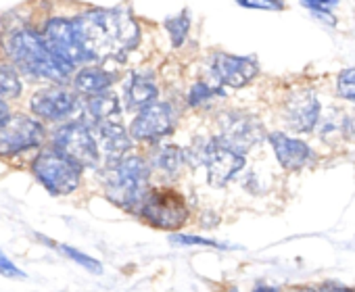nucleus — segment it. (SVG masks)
<instances>
[{
    "mask_svg": "<svg viewBox=\"0 0 355 292\" xmlns=\"http://www.w3.org/2000/svg\"><path fill=\"white\" fill-rule=\"evenodd\" d=\"M88 65L121 63L140 46L142 30L130 7H94L71 19Z\"/></svg>",
    "mask_w": 355,
    "mask_h": 292,
    "instance_id": "1",
    "label": "nucleus"
},
{
    "mask_svg": "<svg viewBox=\"0 0 355 292\" xmlns=\"http://www.w3.org/2000/svg\"><path fill=\"white\" fill-rule=\"evenodd\" d=\"M3 48L17 73H24L32 80L53 82L55 86H61L69 80V75L59 67V63L44 46L40 32L30 26L13 30L5 38Z\"/></svg>",
    "mask_w": 355,
    "mask_h": 292,
    "instance_id": "2",
    "label": "nucleus"
},
{
    "mask_svg": "<svg viewBox=\"0 0 355 292\" xmlns=\"http://www.w3.org/2000/svg\"><path fill=\"white\" fill-rule=\"evenodd\" d=\"M150 165L142 155H128L121 161L107 165L101 174V184L107 201L128 213L138 211L140 203L148 194L150 186Z\"/></svg>",
    "mask_w": 355,
    "mask_h": 292,
    "instance_id": "3",
    "label": "nucleus"
},
{
    "mask_svg": "<svg viewBox=\"0 0 355 292\" xmlns=\"http://www.w3.org/2000/svg\"><path fill=\"white\" fill-rule=\"evenodd\" d=\"M187 165L207 170V184L211 188H226L247 165V157L222 146L216 136H197L184 149Z\"/></svg>",
    "mask_w": 355,
    "mask_h": 292,
    "instance_id": "4",
    "label": "nucleus"
},
{
    "mask_svg": "<svg viewBox=\"0 0 355 292\" xmlns=\"http://www.w3.org/2000/svg\"><path fill=\"white\" fill-rule=\"evenodd\" d=\"M51 149H55L59 155L69 159L73 165L84 170H98L101 165V151L94 136V129L86 119H71L63 125H59L53 131Z\"/></svg>",
    "mask_w": 355,
    "mask_h": 292,
    "instance_id": "5",
    "label": "nucleus"
},
{
    "mask_svg": "<svg viewBox=\"0 0 355 292\" xmlns=\"http://www.w3.org/2000/svg\"><path fill=\"white\" fill-rule=\"evenodd\" d=\"M187 203L189 201L184 194H180L169 186L150 188L148 194L144 197V201L140 203L136 217H140L142 221H146L148 226H153L157 230H165V232L173 234L191 217V209Z\"/></svg>",
    "mask_w": 355,
    "mask_h": 292,
    "instance_id": "6",
    "label": "nucleus"
},
{
    "mask_svg": "<svg viewBox=\"0 0 355 292\" xmlns=\"http://www.w3.org/2000/svg\"><path fill=\"white\" fill-rule=\"evenodd\" d=\"M32 174L53 197H69L82 186L84 172L55 149H40L32 159Z\"/></svg>",
    "mask_w": 355,
    "mask_h": 292,
    "instance_id": "7",
    "label": "nucleus"
},
{
    "mask_svg": "<svg viewBox=\"0 0 355 292\" xmlns=\"http://www.w3.org/2000/svg\"><path fill=\"white\" fill-rule=\"evenodd\" d=\"M268 138L263 121L247 111H224L218 117V134L216 140L230 149L236 155L247 157L249 151H253L257 144H261Z\"/></svg>",
    "mask_w": 355,
    "mask_h": 292,
    "instance_id": "8",
    "label": "nucleus"
},
{
    "mask_svg": "<svg viewBox=\"0 0 355 292\" xmlns=\"http://www.w3.org/2000/svg\"><path fill=\"white\" fill-rule=\"evenodd\" d=\"M49 131L42 121L28 113H11L0 121V157L13 159L32 151H40Z\"/></svg>",
    "mask_w": 355,
    "mask_h": 292,
    "instance_id": "9",
    "label": "nucleus"
},
{
    "mask_svg": "<svg viewBox=\"0 0 355 292\" xmlns=\"http://www.w3.org/2000/svg\"><path fill=\"white\" fill-rule=\"evenodd\" d=\"M40 38H42L44 46L49 48V53L53 55V59L59 63V67L67 75H71L76 69L88 65V57L78 40L71 19H67V17L46 19L40 30Z\"/></svg>",
    "mask_w": 355,
    "mask_h": 292,
    "instance_id": "10",
    "label": "nucleus"
},
{
    "mask_svg": "<svg viewBox=\"0 0 355 292\" xmlns=\"http://www.w3.org/2000/svg\"><path fill=\"white\" fill-rule=\"evenodd\" d=\"M180 113L175 111L173 102L169 100H157L144 109H140L134 119L130 121L128 134L132 142H146V144H161L165 138H169L178 125Z\"/></svg>",
    "mask_w": 355,
    "mask_h": 292,
    "instance_id": "11",
    "label": "nucleus"
},
{
    "mask_svg": "<svg viewBox=\"0 0 355 292\" xmlns=\"http://www.w3.org/2000/svg\"><path fill=\"white\" fill-rule=\"evenodd\" d=\"M30 111L32 117H36L42 123H67L82 111V102L73 90L63 86H49L32 94Z\"/></svg>",
    "mask_w": 355,
    "mask_h": 292,
    "instance_id": "12",
    "label": "nucleus"
},
{
    "mask_svg": "<svg viewBox=\"0 0 355 292\" xmlns=\"http://www.w3.org/2000/svg\"><path fill=\"white\" fill-rule=\"evenodd\" d=\"M209 75L220 88H245L259 73V61L253 55L214 53L207 63Z\"/></svg>",
    "mask_w": 355,
    "mask_h": 292,
    "instance_id": "13",
    "label": "nucleus"
},
{
    "mask_svg": "<svg viewBox=\"0 0 355 292\" xmlns=\"http://www.w3.org/2000/svg\"><path fill=\"white\" fill-rule=\"evenodd\" d=\"M322 107L311 88H295L282 104L284 123L299 134H309L315 129Z\"/></svg>",
    "mask_w": 355,
    "mask_h": 292,
    "instance_id": "14",
    "label": "nucleus"
},
{
    "mask_svg": "<svg viewBox=\"0 0 355 292\" xmlns=\"http://www.w3.org/2000/svg\"><path fill=\"white\" fill-rule=\"evenodd\" d=\"M268 142L272 144L276 161L286 172H301L315 163L313 149L301 138H293L284 131H272L268 134Z\"/></svg>",
    "mask_w": 355,
    "mask_h": 292,
    "instance_id": "15",
    "label": "nucleus"
},
{
    "mask_svg": "<svg viewBox=\"0 0 355 292\" xmlns=\"http://www.w3.org/2000/svg\"><path fill=\"white\" fill-rule=\"evenodd\" d=\"M92 127L98 134L96 142H98L101 159H105V167L121 161L123 157H128V153L132 151L134 142H132L125 125L121 123V119L103 121V123H96Z\"/></svg>",
    "mask_w": 355,
    "mask_h": 292,
    "instance_id": "16",
    "label": "nucleus"
},
{
    "mask_svg": "<svg viewBox=\"0 0 355 292\" xmlns=\"http://www.w3.org/2000/svg\"><path fill=\"white\" fill-rule=\"evenodd\" d=\"M159 100V84L150 69H134L123 82V102L130 111H140Z\"/></svg>",
    "mask_w": 355,
    "mask_h": 292,
    "instance_id": "17",
    "label": "nucleus"
},
{
    "mask_svg": "<svg viewBox=\"0 0 355 292\" xmlns=\"http://www.w3.org/2000/svg\"><path fill=\"white\" fill-rule=\"evenodd\" d=\"M119 80V71L115 67H107V65H84L80 67L73 77H71V86L76 94H84V96H98L109 92L115 82Z\"/></svg>",
    "mask_w": 355,
    "mask_h": 292,
    "instance_id": "18",
    "label": "nucleus"
},
{
    "mask_svg": "<svg viewBox=\"0 0 355 292\" xmlns=\"http://www.w3.org/2000/svg\"><path fill=\"white\" fill-rule=\"evenodd\" d=\"M146 159H148L150 172L163 176L165 180L180 178L187 167L184 149H180V146H175V144H167V142L153 146V151Z\"/></svg>",
    "mask_w": 355,
    "mask_h": 292,
    "instance_id": "19",
    "label": "nucleus"
},
{
    "mask_svg": "<svg viewBox=\"0 0 355 292\" xmlns=\"http://www.w3.org/2000/svg\"><path fill=\"white\" fill-rule=\"evenodd\" d=\"M82 111L88 115V119L92 121V125L103 123V121H111V119H121V104H119V96L113 92H105L98 96H90L84 104Z\"/></svg>",
    "mask_w": 355,
    "mask_h": 292,
    "instance_id": "20",
    "label": "nucleus"
},
{
    "mask_svg": "<svg viewBox=\"0 0 355 292\" xmlns=\"http://www.w3.org/2000/svg\"><path fill=\"white\" fill-rule=\"evenodd\" d=\"M191 26H193V19H191V11L189 9H182L178 15H171V17L163 19V28H165L169 44L173 48H180V46L187 44L189 34H191Z\"/></svg>",
    "mask_w": 355,
    "mask_h": 292,
    "instance_id": "21",
    "label": "nucleus"
},
{
    "mask_svg": "<svg viewBox=\"0 0 355 292\" xmlns=\"http://www.w3.org/2000/svg\"><path fill=\"white\" fill-rule=\"evenodd\" d=\"M345 127H347V113L338 107H330L326 113H320V119L313 131H318L324 140L345 138Z\"/></svg>",
    "mask_w": 355,
    "mask_h": 292,
    "instance_id": "22",
    "label": "nucleus"
},
{
    "mask_svg": "<svg viewBox=\"0 0 355 292\" xmlns=\"http://www.w3.org/2000/svg\"><path fill=\"white\" fill-rule=\"evenodd\" d=\"M226 90L216 86V84H207V82H195L189 92H187V107L191 109H203L209 102H214L216 98H224Z\"/></svg>",
    "mask_w": 355,
    "mask_h": 292,
    "instance_id": "23",
    "label": "nucleus"
},
{
    "mask_svg": "<svg viewBox=\"0 0 355 292\" xmlns=\"http://www.w3.org/2000/svg\"><path fill=\"white\" fill-rule=\"evenodd\" d=\"M24 92V82L11 65H0V100L7 102L19 98Z\"/></svg>",
    "mask_w": 355,
    "mask_h": 292,
    "instance_id": "24",
    "label": "nucleus"
},
{
    "mask_svg": "<svg viewBox=\"0 0 355 292\" xmlns=\"http://www.w3.org/2000/svg\"><path fill=\"white\" fill-rule=\"evenodd\" d=\"M169 242H171V244H178V246H207V248H218V250H232V248H234L232 244L220 242V240L209 238V236L182 234V232H173V234L169 236Z\"/></svg>",
    "mask_w": 355,
    "mask_h": 292,
    "instance_id": "25",
    "label": "nucleus"
},
{
    "mask_svg": "<svg viewBox=\"0 0 355 292\" xmlns=\"http://www.w3.org/2000/svg\"><path fill=\"white\" fill-rule=\"evenodd\" d=\"M55 248H59L63 257L71 259V261H73L76 265H80L82 269H86V271H90V273H96V275L103 273V263H101L98 259L90 257L88 253H84V250H80V248H76V246H69V244H55Z\"/></svg>",
    "mask_w": 355,
    "mask_h": 292,
    "instance_id": "26",
    "label": "nucleus"
},
{
    "mask_svg": "<svg viewBox=\"0 0 355 292\" xmlns=\"http://www.w3.org/2000/svg\"><path fill=\"white\" fill-rule=\"evenodd\" d=\"M307 11H311V15H315L320 21L334 26V9H336V0H303L301 3Z\"/></svg>",
    "mask_w": 355,
    "mask_h": 292,
    "instance_id": "27",
    "label": "nucleus"
},
{
    "mask_svg": "<svg viewBox=\"0 0 355 292\" xmlns=\"http://www.w3.org/2000/svg\"><path fill=\"white\" fill-rule=\"evenodd\" d=\"M336 90H338V96H343L349 102H355V67L340 71L336 80Z\"/></svg>",
    "mask_w": 355,
    "mask_h": 292,
    "instance_id": "28",
    "label": "nucleus"
},
{
    "mask_svg": "<svg viewBox=\"0 0 355 292\" xmlns=\"http://www.w3.org/2000/svg\"><path fill=\"white\" fill-rule=\"evenodd\" d=\"M239 7L253 11H282L284 3L280 0H239Z\"/></svg>",
    "mask_w": 355,
    "mask_h": 292,
    "instance_id": "29",
    "label": "nucleus"
},
{
    "mask_svg": "<svg viewBox=\"0 0 355 292\" xmlns=\"http://www.w3.org/2000/svg\"><path fill=\"white\" fill-rule=\"evenodd\" d=\"M0 275H5V277H13V280H17V277H26V271L24 269H19L3 250H0Z\"/></svg>",
    "mask_w": 355,
    "mask_h": 292,
    "instance_id": "30",
    "label": "nucleus"
},
{
    "mask_svg": "<svg viewBox=\"0 0 355 292\" xmlns=\"http://www.w3.org/2000/svg\"><path fill=\"white\" fill-rule=\"evenodd\" d=\"M318 292H353L349 286H343V284H332V282H326L318 288Z\"/></svg>",
    "mask_w": 355,
    "mask_h": 292,
    "instance_id": "31",
    "label": "nucleus"
},
{
    "mask_svg": "<svg viewBox=\"0 0 355 292\" xmlns=\"http://www.w3.org/2000/svg\"><path fill=\"white\" fill-rule=\"evenodd\" d=\"M345 138H351L355 142V111L347 113V127H345Z\"/></svg>",
    "mask_w": 355,
    "mask_h": 292,
    "instance_id": "32",
    "label": "nucleus"
},
{
    "mask_svg": "<svg viewBox=\"0 0 355 292\" xmlns=\"http://www.w3.org/2000/svg\"><path fill=\"white\" fill-rule=\"evenodd\" d=\"M251 292H280L276 286H268V284H257Z\"/></svg>",
    "mask_w": 355,
    "mask_h": 292,
    "instance_id": "33",
    "label": "nucleus"
},
{
    "mask_svg": "<svg viewBox=\"0 0 355 292\" xmlns=\"http://www.w3.org/2000/svg\"><path fill=\"white\" fill-rule=\"evenodd\" d=\"M7 115H11V111H9V104L7 102H3V100H0V121H3Z\"/></svg>",
    "mask_w": 355,
    "mask_h": 292,
    "instance_id": "34",
    "label": "nucleus"
},
{
    "mask_svg": "<svg viewBox=\"0 0 355 292\" xmlns=\"http://www.w3.org/2000/svg\"><path fill=\"white\" fill-rule=\"evenodd\" d=\"M291 292H318V288H311V286H299V288H295V290H291Z\"/></svg>",
    "mask_w": 355,
    "mask_h": 292,
    "instance_id": "35",
    "label": "nucleus"
},
{
    "mask_svg": "<svg viewBox=\"0 0 355 292\" xmlns=\"http://www.w3.org/2000/svg\"><path fill=\"white\" fill-rule=\"evenodd\" d=\"M232 292H239V290H232Z\"/></svg>",
    "mask_w": 355,
    "mask_h": 292,
    "instance_id": "36",
    "label": "nucleus"
}]
</instances>
